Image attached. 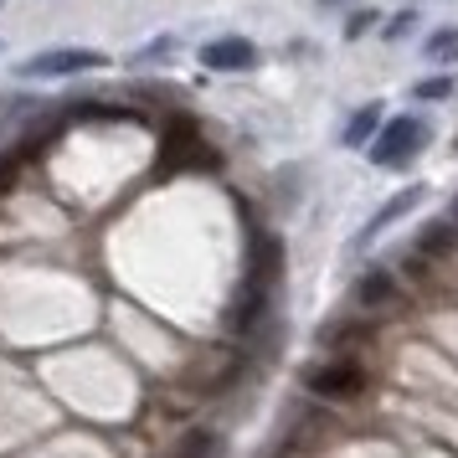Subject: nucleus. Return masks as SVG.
<instances>
[{
  "mask_svg": "<svg viewBox=\"0 0 458 458\" xmlns=\"http://www.w3.org/2000/svg\"><path fill=\"white\" fill-rule=\"evenodd\" d=\"M191 160H196L201 170H216V165H222V160H216V155L201 145V140H196V124L181 114V119H175V129L165 134V145H160V165H155V175H175V170H186Z\"/></svg>",
  "mask_w": 458,
  "mask_h": 458,
  "instance_id": "obj_1",
  "label": "nucleus"
},
{
  "mask_svg": "<svg viewBox=\"0 0 458 458\" xmlns=\"http://www.w3.org/2000/svg\"><path fill=\"white\" fill-rule=\"evenodd\" d=\"M422 145H428V124L422 119H392L381 129V140L371 145V160L376 165H407Z\"/></svg>",
  "mask_w": 458,
  "mask_h": 458,
  "instance_id": "obj_2",
  "label": "nucleus"
},
{
  "mask_svg": "<svg viewBox=\"0 0 458 458\" xmlns=\"http://www.w3.org/2000/svg\"><path fill=\"white\" fill-rule=\"evenodd\" d=\"M310 392L325 402H351L366 392V371L355 360H330V366H314L310 371Z\"/></svg>",
  "mask_w": 458,
  "mask_h": 458,
  "instance_id": "obj_3",
  "label": "nucleus"
},
{
  "mask_svg": "<svg viewBox=\"0 0 458 458\" xmlns=\"http://www.w3.org/2000/svg\"><path fill=\"white\" fill-rule=\"evenodd\" d=\"M88 67H104L98 52H42L21 67L26 78H63V72H88Z\"/></svg>",
  "mask_w": 458,
  "mask_h": 458,
  "instance_id": "obj_4",
  "label": "nucleus"
},
{
  "mask_svg": "<svg viewBox=\"0 0 458 458\" xmlns=\"http://www.w3.org/2000/svg\"><path fill=\"white\" fill-rule=\"evenodd\" d=\"M252 42H242V37H222V42L201 47V63L216 67V72H242V67H252Z\"/></svg>",
  "mask_w": 458,
  "mask_h": 458,
  "instance_id": "obj_5",
  "label": "nucleus"
},
{
  "mask_svg": "<svg viewBox=\"0 0 458 458\" xmlns=\"http://www.w3.org/2000/svg\"><path fill=\"white\" fill-rule=\"evenodd\" d=\"M360 304H371V310H386V304H396V284H392V273H366V278H360Z\"/></svg>",
  "mask_w": 458,
  "mask_h": 458,
  "instance_id": "obj_6",
  "label": "nucleus"
},
{
  "mask_svg": "<svg viewBox=\"0 0 458 458\" xmlns=\"http://www.w3.org/2000/svg\"><path fill=\"white\" fill-rule=\"evenodd\" d=\"M454 237H458L454 222H433V227H422V237H417V252L437 258V252H448V248H454Z\"/></svg>",
  "mask_w": 458,
  "mask_h": 458,
  "instance_id": "obj_7",
  "label": "nucleus"
},
{
  "mask_svg": "<svg viewBox=\"0 0 458 458\" xmlns=\"http://www.w3.org/2000/svg\"><path fill=\"white\" fill-rule=\"evenodd\" d=\"M412 201H417V191H402V196H396L392 207L381 211V216H371V222H366V232H360V242H371V237H376L381 227H392V222H396V216H402L407 207H412Z\"/></svg>",
  "mask_w": 458,
  "mask_h": 458,
  "instance_id": "obj_8",
  "label": "nucleus"
},
{
  "mask_svg": "<svg viewBox=\"0 0 458 458\" xmlns=\"http://www.w3.org/2000/svg\"><path fill=\"white\" fill-rule=\"evenodd\" d=\"M381 124V104H366L360 114L351 119V129H345V145H360V140H371V129Z\"/></svg>",
  "mask_w": 458,
  "mask_h": 458,
  "instance_id": "obj_9",
  "label": "nucleus"
},
{
  "mask_svg": "<svg viewBox=\"0 0 458 458\" xmlns=\"http://www.w3.org/2000/svg\"><path fill=\"white\" fill-rule=\"evenodd\" d=\"M428 57L433 63H448V57H458V26H443L433 42H428Z\"/></svg>",
  "mask_w": 458,
  "mask_h": 458,
  "instance_id": "obj_10",
  "label": "nucleus"
},
{
  "mask_svg": "<svg viewBox=\"0 0 458 458\" xmlns=\"http://www.w3.org/2000/svg\"><path fill=\"white\" fill-rule=\"evenodd\" d=\"M211 448H216V443H211V433H191L186 443H181V454H175V458H211Z\"/></svg>",
  "mask_w": 458,
  "mask_h": 458,
  "instance_id": "obj_11",
  "label": "nucleus"
},
{
  "mask_svg": "<svg viewBox=\"0 0 458 458\" xmlns=\"http://www.w3.org/2000/svg\"><path fill=\"white\" fill-rule=\"evenodd\" d=\"M16 175H21V155H0V196L16 186Z\"/></svg>",
  "mask_w": 458,
  "mask_h": 458,
  "instance_id": "obj_12",
  "label": "nucleus"
},
{
  "mask_svg": "<svg viewBox=\"0 0 458 458\" xmlns=\"http://www.w3.org/2000/svg\"><path fill=\"white\" fill-rule=\"evenodd\" d=\"M448 78H433V83H417V98H448Z\"/></svg>",
  "mask_w": 458,
  "mask_h": 458,
  "instance_id": "obj_13",
  "label": "nucleus"
},
{
  "mask_svg": "<svg viewBox=\"0 0 458 458\" xmlns=\"http://www.w3.org/2000/svg\"><path fill=\"white\" fill-rule=\"evenodd\" d=\"M371 21H376L371 11H355V16H351V37H360V31H366V26H371Z\"/></svg>",
  "mask_w": 458,
  "mask_h": 458,
  "instance_id": "obj_14",
  "label": "nucleus"
},
{
  "mask_svg": "<svg viewBox=\"0 0 458 458\" xmlns=\"http://www.w3.org/2000/svg\"><path fill=\"white\" fill-rule=\"evenodd\" d=\"M402 31H412V16H407V11H402V16H396V21L386 26V37H402Z\"/></svg>",
  "mask_w": 458,
  "mask_h": 458,
  "instance_id": "obj_15",
  "label": "nucleus"
},
{
  "mask_svg": "<svg viewBox=\"0 0 458 458\" xmlns=\"http://www.w3.org/2000/svg\"><path fill=\"white\" fill-rule=\"evenodd\" d=\"M448 222H454V227H458V207H454V216H448Z\"/></svg>",
  "mask_w": 458,
  "mask_h": 458,
  "instance_id": "obj_16",
  "label": "nucleus"
}]
</instances>
